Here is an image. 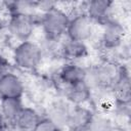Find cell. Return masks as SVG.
<instances>
[{
    "mask_svg": "<svg viewBox=\"0 0 131 131\" xmlns=\"http://www.w3.org/2000/svg\"><path fill=\"white\" fill-rule=\"evenodd\" d=\"M121 67H118L114 61L105 60L96 64L95 67L86 70V76L84 82L92 90L112 89L116 82Z\"/></svg>",
    "mask_w": 131,
    "mask_h": 131,
    "instance_id": "cell-1",
    "label": "cell"
},
{
    "mask_svg": "<svg viewBox=\"0 0 131 131\" xmlns=\"http://www.w3.org/2000/svg\"><path fill=\"white\" fill-rule=\"evenodd\" d=\"M40 23L46 39L58 41L60 37L67 34L70 17L63 10L55 6L43 13Z\"/></svg>",
    "mask_w": 131,
    "mask_h": 131,
    "instance_id": "cell-2",
    "label": "cell"
},
{
    "mask_svg": "<svg viewBox=\"0 0 131 131\" xmlns=\"http://www.w3.org/2000/svg\"><path fill=\"white\" fill-rule=\"evenodd\" d=\"M15 64L27 71H33L38 68L42 59V48L32 41L19 43L13 51Z\"/></svg>",
    "mask_w": 131,
    "mask_h": 131,
    "instance_id": "cell-3",
    "label": "cell"
},
{
    "mask_svg": "<svg viewBox=\"0 0 131 131\" xmlns=\"http://www.w3.org/2000/svg\"><path fill=\"white\" fill-rule=\"evenodd\" d=\"M36 26L34 14L17 13L11 14L8 21V31L15 38L24 41H29Z\"/></svg>",
    "mask_w": 131,
    "mask_h": 131,
    "instance_id": "cell-4",
    "label": "cell"
},
{
    "mask_svg": "<svg viewBox=\"0 0 131 131\" xmlns=\"http://www.w3.org/2000/svg\"><path fill=\"white\" fill-rule=\"evenodd\" d=\"M93 34V23L86 15L85 12L75 15L70 18V23L67 30L68 38L71 40L84 42L90 39Z\"/></svg>",
    "mask_w": 131,
    "mask_h": 131,
    "instance_id": "cell-5",
    "label": "cell"
},
{
    "mask_svg": "<svg viewBox=\"0 0 131 131\" xmlns=\"http://www.w3.org/2000/svg\"><path fill=\"white\" fill-rule=\"evenodd\" d=\"M113 2L107 0H92L86 3V15L92 23L105 25L112 20Z\"/></svg>",
    "mask_w": 131,
    "mask_h": 131,
    "instance_id": "cell-6",
    "label": "cell"
},
{
    "mask_svg": "<svg viewBox=\"0 0 131 131\" xmlns=\"http://www.w3.org/2000/svg\"><path fill=\"white\" fill-rule=\"evenodd\" d=\"M125 30L122 25L114 18L104 25V31L101 37V44L104 49H117L123 42Z\"/></svg>",
    "mask_w": 131,
    "mask_h": 131,
    "instance_id": "cell-7",
    "label": "cell"
},
{
    "mask_svg": "<svg viewBox=\"0 0 131 131\" xmlns=\"http://www.w3.org/2000/svg\"><path fill=\"white\" fill-rule=\"evenodd\" d=\"M24 84L21 80L11 72L0 77V98H21Z\"/></svg>",
    "mask_w": 131,
    "mask_h": 131,
    "instance_id": "cell-8",
    "label": "cell"
},
{
    "mask_svg": "<svg viewBox=\"0 0 131 131\" xmlns=\"http://www.w3.org/2000/svg\"><path fill=\"white\" fill-rule=\"evenodd\" d=\"M93 115L89 108L83 105H74L67 127L70 131H88Z\"/></svg>",
    "mask_w": 131,
    "mask_h": 131,
    "instance_id": "cell-9",
    "label": "cell"
},
{
    "mask_svg": "<svg viewBox=\"0 0 131 131\" xmlns=\"http://www.w3.org/2000/svg\"><path fill=\"white\" fill-rule=\"evenodd\" d=\"M71 112H72V107L70 106L69 101L57 100L51 103V105L48 107L46 118L50 122H52L57 128L62 130L63 127L68 126Z\"/></svg>",
    "mask_w": 131,
    "mask_h": 131,
    "instance_id": "cell-10",
    "label": "cell"
},
{
    "mask_svg": "<svg viewBox=\"0 0 131 131\" xmlns=\"http://www.w3.org/2000/svg\"><path fill=\"white\" fill-rule=\"evenodd\" d=\"M62 57L70 62L84 58L88 54V48L84 42L67 39L59 48Z\"/></svg>",
    "mask_w": 131,
    "mask_h": 131,
    "instance_id": "cell-11",
    "label": "cell"
},
{
    "mask_svg": "<svg viewBox=\"0 0 131 131\" xmlns=\"http://www.w3.org/2000/svg\"><path fill=\"white\" fill-rule=\"evenodd\" d=\"M91 89L83 81L74 85L67 86L66 97L67 100L74 105H83L91 98Z\"/></svg>",
    "mask_w": 131,
    "mask_h": 131,
    "instance_id": "cell-12",
    "label": "cell"
},
{
    "mask_svg": "<svg viewBox=\"0 0 131 131\" xmlns=\"http://www.w3.org/2000/svg\"><path fill=\"white\" fill-rule=\"evenodd\" d=\"M58 76L60 81L66 84V86H70L83 82L85 80L86 70L75 62H69L60 69Z\"/></svg>",
    "mask_w": 131,
    "mask_h": 131,
    "instance_id": "cell-13",
    "label": "cell"
},
{
    "mask_svg": "<svg viewBox=\"0 0 131 131\" xmlns=\"http://www.w3.org/2000/svg\"><path fill=\"white\" fill-rule=\"evenodd\" d=\"M112 90L116 95L117 101L130 102V77L128 71L121 67L120 74L114 83Z\"/></svg>",
    "mask_w": 131,
    "mask_h": 131,
    "instance_id": "cell-14",
    "label": "cell"
},
{
    "mask_svg": "<svg viewBox=\"0 0 131 131\" xmlns=\"http://www.w3.org/2000/svg\"><path fill=\"white\" fill-rule=\"evenodd\" d=\"M40 120L41 118L35 110L31 107H24L14 121V125L19 131H33Z\"/></svg>",
    "mask_w": 131,
    "mask_h": 131,
    "instance_id": "cell-15",
    "label": "cell"
},
{
    "mask_svg": "<svg viewBox=\"0 0 131 131\" xmlns=\"http://www.w3.org/2000/svg\"><path fill=\"white\" fill-rule=\"evenodd\" d=\"M24 107L21 98H4L1 99L0 114L8 123L14 124V121Z\"/></svg>",
    "mask_w": 131,
    "mask_h": 131,
    "instance_id": "cell-16",
    "label": "cell"
},
{
    "mask_svg": "<svg viewBox=\"0 0 131 131\" xmlns=\"http://www.w3.org/2000/svg\"><path fill=\"white\" fill-rule=\"evenodd\" d=\"M114 125L112 121L101 115H93L88 131H111Z\"/></svg>",
    "mask_w": 131,
    "mask_h": 131,
    "instance_id": "cell-17",
    "label": "cell"
},
{
    "mask_svg": "<svg viewBox=\"0 0 131 131\" xmlns=\"http://www.w3.org/2000/svg\"><path fill=\"white\" fill-rule=\"evenodd\" d=\"M33 131H61L59 128H57L52 122H50L47 118L41 119L38 125L35 127Z\"/></svg>",
    "mask_w": 131,
    "mask_h": 131,
    "instance_id": "cell-18",
    "label": "cell"
},
{
    "mask_svg": "<svg viewBox=\"0 0 131 131\" xmlns=\"http://www.w3.org/2000/svg\"><path fill=\"white\" fill-rule=\"evenodd\" d=\"M9 66L10 64H9L8 60L0 55V77L9 73V68H10Z\"/></svg>",
    "mask_w": 131,
    "mask_h": 131,
    "instance_id": "cell-19",
    "label": "cell"
},
{
    "mask_svg": "<svg viewBox=\"0 0 131 131\" xmlns=\"http://www.w3.org/2000/svg\"><path fill=\"white\" fill-rule=\"evenodd\" d=\"M111 131H129L128 129H126V128H124V127H120V126H114L113 128H112V130Z\"/></svg>",
    "mask_w": 131,
    "mask_h": 131,
    "instance_id": "cell-20",
    "label": "cell"
}]
</instances>
